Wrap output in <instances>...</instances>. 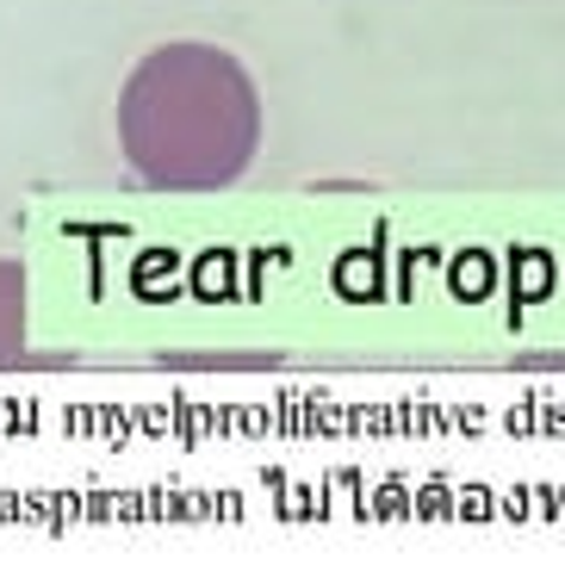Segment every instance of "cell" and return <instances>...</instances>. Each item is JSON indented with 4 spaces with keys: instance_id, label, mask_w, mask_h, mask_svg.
<instances>
[{
    "instance_id": "cell-1",
    "label": "cell",
    "mask_w": 565,
    "mask_h": 565,
    "mask_svg": "<svg viewBox=\"0 0 565 565\" xmlns=\"http://www.w3.org/2000/svg\"><path fill=\"white\" fill-rule=\"evenodd\" d=\"M125 162L162 193H212L249 174L262 150V94L212 44H162L118 94Z\"/></svg>"
},
{
    "instance_id": "cell-2",
    "label": "cell",
    "mask_w": 565,
    "mask_h": 565,
    "mask_svg": "<svg viewBox=\"0 0 565 565\" xmlns=\"http://www.w3.org/2000/svg\"><path fill=\"white\" fill-rule=\"evenodd\" d=\"M19 335H25V274L0 262V354H13Z\"/></svg>"
}]
</instances>
